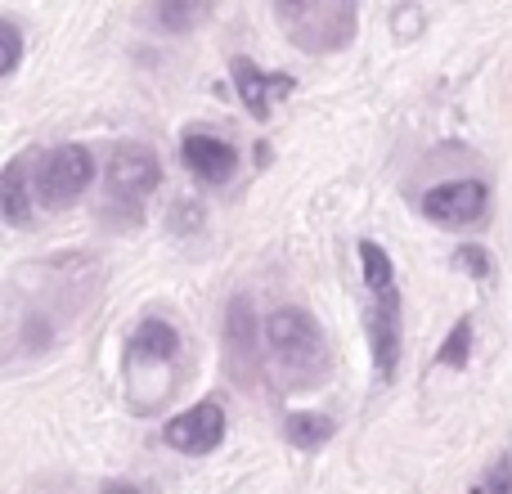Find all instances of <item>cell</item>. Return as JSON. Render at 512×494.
Returning <instances> with one entry per match:
<instances>
[{
	"label": "cell",
	"instance_id": "obj_17",
	"mask_svg": "<svg viewBox=\"0 0 512 494\" xmlns=\"http://www.w3.org/2000/svg\"><path fill=\"white\" fill-rule=\"evenodd\" d=\"M454 265H459L463 274H472V279H490V274H495V256H490L486 247H477V243L454 247Z\"/></svg>",
	"mask_w": 512,
	"mask_h": 494
},
{
	"label": "cell",
	"instance_id": "obj_19",
	"mask_svg": "<svg viewBox=\"0 0 512 494\" xmlns=\"http://www.w3.org/2000/svg\"><path fill=\"white\" fill-rule=\"evenodd\" d=\"M167 225H171V234H198V225H203V203H194V198H180V203L171 207Z\"/></svg>",
	"mask_w": 512,
	"mask_h": 494
},
{
	"label": "cell",
	"instance_id": "obj_9",
	"mask_svg": "<svg viewBox=\"0 0 512 494\" xmlns=\"http://www.w3.org/2000/svg\"><path fill=\"white\" fill-rule=\"evenodd\" d=\"M230 72H234V86H239L243 104L252 108L256 122H265V117H270V104H274V99L292 95V86H297L288 72H261L252 59H234Z\"/></svg>",
	"mask_w": 512,
	"mask_h": 494
},
{
	"label": "cell",
	"instance_id": "obj_10",
	"mask_svg": "<svg viewBox=\"0 0 512 494\" xmlns=\"http://www.w3.org/2000/svg\"><path fill=\"white\" fill-rule=\"evenodd\" d=\"M180 153H185L189 171H194L203 185H225V180L239 171V153H234V144L216 140V135H185Z\"/></svg>",
	"mask_w": 512,
	"mask_h": 494
},
{
	"label": "cell",
	"instance_id": "obj_13",
	"mask_svg": "<svg viewBox=\"0 0 512 494\" xmlns=\"http://www.w3.org/2000/svg\"><path fill=\"white\" fill-rule=\"evenodd\" d=\"M333 432H337L333 418L310 414V409H297V414H288V423H283V436H288L292 450H319Z\"/></svg>",
	"mask_w": 512,
	"mask_h": 494
},
{
	"label": "cell",
	"instance_id": "obj_6",
	"mask_svg": "<svg viewBox=\"0 0 512 494\" xmlns=\"http://www.w3.org/2000/svg\"><path fill=\"white\" fill-rule=\"evenodd\" d=\"M225 364L243 387L256 382V310L248 297H234L225 306Z\"/></svg>",
	"mask_w": 512,
	"mask_h": 494
},
{
	"label": "cell",
	"instance_id": "obj_11",
	"mask_svg": "<svg viewBox=\"0 0 512 494\" xmlns=\"http://www.w3.org/2000/svg\"><path fill=\"white\" fill-rule=\"evenodd\" d=\"M180 351V333L167 324V319H140V328H135L131 337V355L144 364H167L176 360Z\"/></svg>",
	"mask_w": 512,
	"mask_h": 494
},
{
	"label": "cell",
	"instance_id": "obj_5",
	"mask_svg": "<svg viewBox=\"0 0 512 494\" xmlns=\"http://www.w3.org/2000/svg\"><path fill=\"white\" fill-rule=\"evenodd\" d=\"M162 441L180 454H212L216 445L225 441V409L216 400H203V405L176 414L167 427H162Z\"/></svg>",
	"mask_w": 512,
	"mask_h": 494
},
{
	"label": "cell",
	"instance_id": "obj_4",
	"mask_svg": "<svg viewBox=\"0 0 512 494\" xmlns=\"http://www.w3.org/2000/svg\"><path fill=\"white\" fill-rule=\"evenodd\" d=\"M108 194L117 203H135V198L153 194L162 185V167L158 153L144 149V144H117V153L108 158V176H104Z\"/></svg>",
	"mask_w": 512,
	"mask_h": 494
},
{
	"label": "cell",
	"instance_id": "obj_21",
	"mask_svg": "<svg viewBox=\"0 0 512 494\" xmlns=\"http://www.w3.org/2000/svg\"><path fill=\"white\" fill-rule=\"evenodd\" d=\"M23 337H27V351H41V346H45V337H50V324H45V319H36V315H27Z\"/></svg>",
	"mask_w": 512,
	"mask_h": 494
},
{
	"label": "cell",
	"instance_id": "obj_22",
	"mask_svg": "<svg viewBox=\"0 0 512 494\" xmlns=\"http://www.w3.org/2000/svg\"><path fill=\"white\" fill-rule=\"evenodd\" d=\"M104 494H140V490H135L131 481H108V486H104Z\"/></svg>",
	"mask_w": 512,
	"mask_h": 494
},
{
	"label": "cell",
	"instance_id": "obj_3",
	"mask_svg": "<svg viewBox=\"0 0 512 494\" xmlns=\"http://www.w3.org/2000/svg\"><path fill=\"white\" fill-rule=\"evenodd\" d=\"M95 180V158L81 144H59L54 153H45L41 171H36V198L45 207H68L72 198H81Z\"/></svg>",
	"mask_w": 512,
	"mask_h": 494
},
{
	"label": "cell",
	"instance_id": "obj_16",
	"mask_svg": "<svg viewBox=\"0 0 512 494\" xmlns=\"http://www.w3.org/2000/svg\"><path fill=\"white\" fill-rule=\"evenodd\" d=\"M468 360H472V319H459L450 328V337H445V346L436 351V364L441 369H468Z\"/></svg>",
	"mask_w": 512,
	"mask_h": 494
},
{
	"label": "cell",
	"instance_id": "obj_8",
	"mask_svg": "<svg viewBox=\"0 0 512 494\" xmlns=\"http://www.w3.org/2000/svg\"><path fill=\"white\" fill-rule=\"evenodd\" d=\"M364 333L373 346V364H378V378H396L400 364V297H382L373 306H364Z\"/></svg>",
	"mask_w": 512,
	"mask_h": 494
},
{
	"label": "cell",
	"instance_id": "obj_20",
	"mask_svg": "<svg viewBox=\"0 0 512 494\" xmlns=\"http://www.w3.org/2000/svg\"><path fill=\"white\" fill-rule=\"evenodd\" d=\"M472 494H512V454H504V459H499L495 468L481 477V486Z\"/></svg>",
	"mask_w": 512,
	"mask_h": 494
},
{
	"label": "cell",
	"instance_id": "obj_7",
	"mask_svg": "<svg viewBox=\"0 0 512 494\" xmlns=\"http://www.w3.org/2000/svg\"><path fill=\"white\" fill-rule=\"evenodd\" d=\"M423 212L436 225H472L486 212V185L481 180H450V185H436L423 198Z\"/></svg>",
	"mask_w": 512,
	"mask_h": 494
},
{
	"label": "cell",
	"instance_id": "obj_14",
	"mask_svg": "<svg viewBox=\"0 0 512 494\" xmlns=\"http://www.w3.org/2000/svg\"><path fill=\"white\" fill-rule=\"evenodd\" d=\"M360 265H364V283H369L373 297H396V270H391V256L382 252L373 239H360Z\"/></svg>",
	"mask_w": 512,
	"mask_h": 494
},
{
	"label": "cell",
	"instance_id": "obj_15",
	"mask_svg": "<svg viewBox=\"0 0 512 494\" xmlns=\"http://www.w3.org/2000/svg\"><path fill=\"white\" fill-rule=\"evenodd\" d=\"M153 18H158V27H167V32H189V27H198L203 23V18H212L216 14V5H203V0H167V5H153L149 9Z\"/></svg>",
	"mask_w": 512,
	"mask_h": 494
},
{
	"label": "cell",
	"instance_id": "obj_12",
	"mask_svg": "<svg viewBox=\"0 0 512 494\" xmlns=\"http://www.w3.org/2000/svg\"><path fill=\"white\" fill-rule=\"evenodd\" d=\"M32 198L36 189H27V158H14L0 176V212L9 225H27L32 221Z\"/></svg>",
	"mask_w": 512,
	"mask_h": 494
},
{
	"label": "cell",
	"instance_id": "obj_18",
	"mask_svg": "<svg viewBox=\"0 0 512 494\" xmlns=\"http://www.w3.org/2000/svg\"><path fill=\"white\" fill-rule=\"evenodd\" d=\"M18 59H23V36H18L14 18H0V77H9Z\"/></svg>",
	"mask_w": 512,
	"mask_h": 494
},
{
	"label": "cell",
	"instance_id": "obj_2",
	"mask_svg": "<svg viewBox=\"0 0 512 494\" xmlns=\"http://www.w3.org/2000/svg\"><path fill=\"white\" fill-rule=\"evenodd\" d=\"M274 14H279L283 32H288V41L297 45V50L333 54V50H342V45H351L355 14H360V9H355L351 0H333V5H301V0L283 5L279 0Z\"/></svg>",
	"mask_w": 512,
	"mask_h": 494
},
{
	"label": "cell",
	"instance_id": "obj_1",
	"mask_svg": "<svg viewBox=\"0 0 512 494\" xmlns=\"http://www.w3.org/2000/svg\"><path fill=\"white\" fill-rule=\"evenodd\" d=\"M265 342L270 355L292 382H310L324 369V333H319L315 315H306L301 306H283L265 319Z\"/></svg>",
	"mask_w": 512,
	"mask_h": 494
}]
</instances>
